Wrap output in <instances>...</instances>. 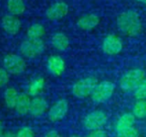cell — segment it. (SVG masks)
<instances>
[{
  "label": "cell",
  "instance_id": "2",
  "mask_svg": "<svg viewBox=\"0 0 146 137\" xmlns=\"http://www.w3.org/2000/svg\"><path fill=\"white\" fill-rule=\"evenodd\" d=\"M145 79V71L142 68H133L125 72L119 80V88L124 92H134Z\"/></svg>",
  "mask_w": 146,
  "mask_h": 137
},
{
  "label": "cell",
  "instance_id": "5",
  "mask_svg": "<svg viewBox=\"0 0 146 137\" xmlns=\"http://www.w3.org/2000/svg\"><path fill=\"white\" fill-rule=\"evenodd\" d=\"M115 84L110 81H103L99 82L95 88L90 98L96 104H103L108 101L113 94Z\"/></svg>",
  "mask_w": 146,
  "mask_h": 137
},
{
  "label": "cell",
  "instance_id": "21",
  "mask_svg": "<svg viewBox=\"0 0 146 137\" xmlns=\"http://www.w3.org/2000/svg\"><path fill=\"white\" fill-rule=\"evenodd\" d=\"M45 34V28L40 23H35L31 25L27 31V36L29 40L40 39Z\"/></svg>",
  "mask_w": 146,
  "mask_h": 137
},
{
  "label": "cell",
  "instance_id": "24",
  "mask_svg": "<svg viewBox=\"0 0 146 137\" xmlns=\"http://www.w3.org/2000/svg\"><path fill=\"white\" fill-rule=\"evenodd\" d=\"M117 137H138L139 136V131L135 127H130L125 129H123L121 131H119L116 133Z\"/></svg>",
  "mask_w": 146,
  "mask_h": 137
},
{
  "label": "cell",
  "instance_id": "14",
  "mask_svg": "<svg viewBox=\"0 0 146 137\" xmlns=\"http://www.w3.org/2000/svg\"><path fill=\"white\" fill-rule=\"evenodd\" d=\"M48 109L47 101L40 96L35 97L31 100V105L29 110V114L33 117H40L43 115Z\"/></svg>",
  "mask_w": 146,
  "mask_h": 137
},
{
  "label": "cell",
  "instance_id": "31",
  "mask_svg": "<svg viewBox=\"0 0 146 137\" xmlns=\"http://www.w3.org/2000/svg\"><path fill=\"white\" fill-rule=\"evenodd\" d=\"M136 1L140 2V3H142V4H143V5H146V0H136Z\"/></svg>",
  "mask_w": 146,
  "mask_h": 137
},
{
  "label": "cell",
  "instance_id": "19",
  "mask_svg": "<svg viewBox=\"0 0 146 137\" xmlns=\"http://www.w3.org/2000/svg\"><path fill=\"white\" fill-rule=\"evenodd\" d=\"M7 7L9 12L13 16H20L25 11V4L23 0H8Z\"/></svg>",
  "mask_w": 146,
  "mask_h": 137
},
{
  "label": "cell",
  "instance_id": "23",
  "mask_svg": "<svg viewBox=\"0 0 146 137\" xmlns=\"http://www.w3.org/2000/svg\"><path fill=\"white\" fill-rule=\"evenodd\" d=\"M133 95L137 100L146 99V79H144L134 90Z\"/></svg>",
  "mask_w": 146,
  "mask_h": 137
},
{
  "label": "cell",
  "instance_id": "13",
  "mask_svg": "<svg viewBox=\"0 0 146 137\" xmlns=\"http://www.w3.org/2000/svg\"><path fill=\"white\" fill-rule=\"evenodd\" d=\"M99 22H100V18L97 15L87 14V15L81 16L78 19L77 25L82 30L90 31V30L94 29L99 24Z\"/></svg>",
  "mask_w": 146,
  "mask_h": 137
},
{
  "label": "cell",
  "instance_id": "6",
  "mask_svg": "<svg viewBox=\"0 0 146 137\" xmlns=\"http://www.w3.org/2000/svg\"><path fill=\"white\" fill-rule=\"evenodd\" d=\"M4 68L7 70L9 74L11 75H20L26 68V63L24 59L13 53L7 54L3 59Z\"/></svg>",
  "mask_w": 146,
  "mask_h": 137
},
{
  "label": "cell",
  "instance_id": "1",
  "mask_svg": "<svg viewBox=\"0 0 146 137\" xmlns=\"http://www.w3.org/2000/svg\"><path fill=\"white\" fill-rule=\"evenodd\" d=\"M117 27L125 35L135 37L142 30V23L138 14L133 10H127L121 12L117 17Z\"/></svg>",
  "mask_w": 146,
  "mask_h": 137
},
{
  "label": "cell",
  "instance_id": "20",
  "mask_svg": "<svg viewBox=\"0 0 146 137\" xmlns=\"http://www.w3.org/2000/svg\"><path fill=\"white\" fill-rule=\"evenodd\" d=\"M19 94L14 88H9L5 91L4 98L6 106L10 109H14L16 107Z\"/></svg>",
  "mask_w": 146,
  "mask_h": 137
},
{
  "label": "cell",
  "instance_id": "7",
  "mask_svg": "<svg viewBox=\"0 0 146 137\" xmlns=\"http://www.w3.org/2000/svg\"><path fill=\"white\" fill-rule=\"evenodd\" d=\"M20 51L25 57L34 58L44 52L45 45L41 39L27 40L21 44Z\"/></svg>",
  "mask_w": 146,
  "mask_h": 137
},
{
  "label": "cell",
  "instance_id": "26",
  "mask_svg": "<svg viewBox=\"0 0 146 137\" xmlns=\"http://www.w3.org/2000/svg\"><path fill=\"white\" fill-rule=\"evenodd\" d=\"M10 80L9 73L5 68H0V88L5 87Z\"/></svg>",
  "mask_w": 146,
  "mask_h": 137
},
{
  "label": "cell",
  "instance_id": "16",
  "mask_svg": "<svg viewBox=\"0 0 146 137\" xmlns=\"http://www.w3.org/2000/svg\"><path fill=\"white\" fill-rule=\"evenodd\" d=\"M31 100L32 99H30L29 95L26 94H20L15 107L16 111L21 116H25L28 113H29Z\"/></svg>",
  "mask_w": 146,
  "mask_h": 137
},
{
  "label": "cell",
  "instance_id": "10",
  "mask_svg": "<svg viewBox=\"0 0 146 137\" xmlns=\"http://www.w3.org/2000/svg\"><path fill=\"white\" fill-rule=\"evenodd\" d=\"M69 11V6L63 1H58L52 5L46 11V16L51 21H58L64 17Z\"/></svg>",
  "mask_w": 146,
  "mask_h": 137
},
{
  "label": "cell",
  "instance_id": "15",
  "mask_svg": "<svg viewBox=\"0 0 146 137\" xmlns=\"http://www.w3.org/2000/svg\"><path fill=\"white\" fill-rule=\"evenodd\" d=\"M135 123H136V117H134V115L131 112H125L117 118L114 123L115 132L117 133L127 128L135 126Z\"/></svg>",
  "mask_w": 146,
  "mask_h": 137
},
{
  "label": "cell",
  "instance_id": "28",
  "mask_svg": "<svg viewBox=\"0 0 146 137\" xmlns=\"http://www.w3.org/2000/svg\"><path fill=\"white\" fill-rule=\"evenodd\" d=\"M43 137H62L61 134L57 131V130H54V129H51L49 131H47Z\"/></svg>",
  "mask_w": 146,
  "mask_h": 137
},
{
  "label": "cell",
  "instance_id": "25",
  "mask_svg": "<svg viewBox=\"0 0 146 137\" xmlns=\"http://www.w3.org/2000/svg\"><path fill=\"white\" fill-rule=\"evenodd\" d=\"M16 137H35V132L30 127H23L16 134Z\"/></svg>",
  "mask_w": 146,
  "mask_h": 137
},
{
  "label": "cell",
  "instance_id": "17",
  "mask_svg": "<svg viewBox=\"0 0 146 137\" xmlns=\"http://www.w3.org/2000/svg\"><path fill=\"white\" fill-rule=\"evenodd\" d=\"M52 45L57 51H64L70 45V40L64 34L59 32L52 37Z\"/></svg>",
  "mask_w": 146,
  "mask_h": 137
},
{
  "label": "cell",
  "instance_id": "27",
  "mask_svg": "<svg viewBox=\"0 0 146 137\" xmlns=\"http://www.w3.org/2000/svg\"><path fill=\"white\" fill-rule=\"evenodd\" d=\"M85 137H108V134L107 131L102 128V129L89 131V133L86 134Z\"/></svg>",
  "mask_w": 146,
  "mask_h": 137
},
{
  "label": "cell",
  "instance_id": "22",
  "mask_svg": "<svg viewBox=\"0 0 146 137\" xmlns=\"http://www.w3.org/2000/svg\"><path fill=\"white\" fill-rule=\"evenodd\" d=\"M136 118L143 119L146 117V99L137 100L132 107L131 112Z\"/></svg>",
  "mask_w": 146,
  "mask_h": 137
},
{
  "label": "cell",
  "instance_id": "32",
  "mask_svg": "<svg viewBox=\"0 0 146 137\" xmlns=\"http://www.w3.org/2000/svg\"><path fill=\"white\" fill-rule=\"evenodd\" d=\"M69 137H80V136L78 135V134H71V135H70Z\"/></svg>",
  "mask_w": 146,
  "mask_h": 137
},
{
  "label": "cell",
  "instance_id": "18",
  "mask_svg": "<svg viewBox=\"0 0 146 137\" xmlns=\"http://www.w3.org/2000/svg\"><path fill=\"white\" fill-rule=\"evenodd\" d=\"M45 87V80L42 77H37L34 79L29 85L27 94L32 97H37L39 94L43 90Z\"/></svg>",
  "mask_w": 146,
  "mask_h": 137
},
{
  "label": "cell",
  "instance_id": "4",
  "mask_svg": "<svg viewBox=\"0 0 146 137\" xmlns=\"http://www.w3.org/2000/svg\"><path fill=\"white\" fill-rule=\"evenodd\" d=\"M108 117L104 111L102 110H95L88 113L83 120L84 127L89 130H96L102 129L108 123Z\"/></svg>",
  "mask_w": 146,
  "mask_h": 137
},
{
  "label": "cell",
  "instance_id": "9",
  "mask_svg": "<svg viewBox=\"0 0 146 137\" xmlns=\"http://www.w3.org/2000/svg\"><path fill=\"white\" fill-rule=\"evenodd\" d=\"M102 51L108 55H116L123 49L122 40L115 34H108L102 41Z\"/></svg>",
  "mask_w": 146,
  "mask_h": 137
},
{
  "label": "cell",
  "instance_id": "29",
  "mask_svg": "<svg viewBox=\"0 0 146 137\" xmlns=\"http://www.w3.org/2000/svg\"><path fill=\"white\" fill-rule=\"evenodd\" d=\"M5 127H4V123L3 122L0 120V137H3V135L5 134Z\"/></svg>",
  "mask_w": 146,
  "mask_h": 137
},
{
  "label": "cell",
  "instance_id": "11",
  "mask_svg": "<svg viewBox=\"0 0 146 137\" xmlns=\"http://www.w3.org/2000/svg\"><path fill=\"white\" fill-rule=\"evenodd\" d=\"M46 68L51 75H52L53 76H59L64 71L65 63L60 56L53 55L48 58Z\"/></svg>",
  "mask_w": 146,
  "mask_h": 137
},
{
  "label": "cell",
  "instance_id": "8",
  "mask_svg": "<svg viewBox=\"0 0 146 137\" xmlns=\"http://www.w3.org/2000/svg\"><path fill=\"white\" fill-rule=\"evenodd\" d=\"M69 111V103L65 99H60L57 102H55L49 109L47 112L48 119L52 122L56 123L66 116Z\"/></svg>",
  "mask_w": 146,
  "mask_h": 137
},
{
  "label": "cell",
  "instance_id": "3",
  "mask_svg": "<svg viewBox=\"0 0 146 137\" xmlns=\"http://www.w3.org/2000/svg\"><path fill=\"white\" fill-rule=\"evenodd\" d=\"M98 79L95 76H87L76 82L71 88V93L78 99H85L91 96L95 88L98 84Z\"/></svg>",
  "mask_w": 146,
  "mask_h": 137
},
{
  "label": "cell",
  "instance_id": "12",
  "mask_svg": "<svg viewBox=\"0 0 146 137\" xmlns=\"http://www.w3.org/2000/svg\"><path fill=\"white\" fill-rule=\"evenodd\" d=\"M2 27L7 34L15 35L21 28V22L13 15H5L2 18Z\"/></svg>",
  "mask_w": 146,
  "mask_h": 137
},
{
  "label": "cell",
  "instance_id": "30",
  "mask_svg": "<svg viewBox=\"0 0 146 137\" xmlns=\"http://www.w3.org/2000/svg\"><path fill=\"white\" fill-rule=\"evenodd\" d=\"M3 137H16V134L12 131H6Z\"/></svg>",
  "mask_w": 146,
  "mask_h": 137
}]
</instances>
